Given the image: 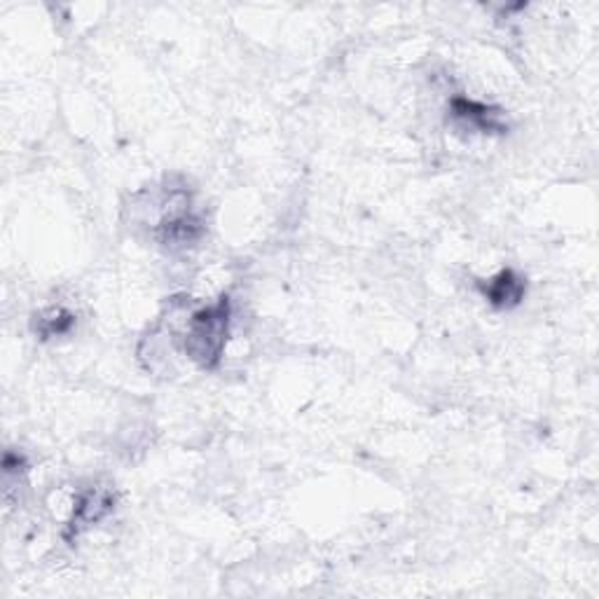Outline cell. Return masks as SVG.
<instances>
[{
    "label": "cell",
    "instance_id": "obj_5",
    "mask_svg": "<svg viewBox=\"0 0 599 599\" xmlns=\"http://www.w3.org/2000/svg\"><path fill=\"white\" fill-rule=\"evenodd\" d=\"M112 504H116V499H112V494L106 492V490L85 492L83 496H80L75 501V511H73V517H71V523H69L67 537L73 539L85 527L104 520V517L112 511Z\"/></svg>",
    "mask_w": 599,
    "mask_h": 599
},
{
    "label": "cell",
    "instance_id": "obj_6",
    "mask_svg": "<svg viewBox=\"0 0 599 599\" xmlns=\"http://www.w3.org/2000/svg\"><path fill=\"white\" fill-rule=\"evenodd\" d=\"M73 323H75V316L71 312L63 310V307H52V310L36 316L34 328L43 339H50L57 335H67L73 328Z\"/></svg>",
    "mask_w": 599,
    "mask_h": 599
},
{
    "label": "cell",
    "instance_id": "obj_4",
    "mask_svg": "<svg viewBox=\"0 0 599 599\" xmlns=\"http://www.w3.org/2000/svg\"><path fill=\"white\" fill-rule=\"evenodd\" d=\"M478 290L494 310H513V307L523 302L527 293V284L515 269H501L496 277L488 281H478Z\"/></svg>",
    "mask_w": 599,
    "mask_h": 599
},
{
    "label": "cell",
    "instance_id": "obj_1",
    "mask_svg": "<svg viewBox=\"0 0 599 599\" xmlns=\"http://www.w3.org/2000/svg\"><path fill=\"white\" fill-rule=\"evenodd\" d=\"M230 321L232 304L228 296H223L218 302L194 312L188 319L183 337V349L188 359L197 363L202 370H216L223 361L225 347H228Z\"/></svg>",
    "mask_w": 599,
    "mask_h": 599
},
{
    "label": "cell",
    "instance_id": "obj_3",
    "mask_svg": "<svg viewBox=\"0 0 599 599\" xmlns=\"http://www.w3.org/2000/svg\"><path fill=\"white\" fill-rule=\"evenodd\" d=\"M450 118L459 129H464V132H478V134L508 132L504 112L494 106L466 99V96H455V99L450 101Z\"/></svg>",
    "mask_w": 599,
    "mask_h": 599
},
{
    "label": "cell",
    "instance_id": "obj_2",
    "mask_svg": "<svg viewBox=\"0 0 599 599\" xmlns=\"http://www.w3.org/2000/svg\"><path fill=\"white\" fill-rule=\"evenodd\" d=\"M155 235L159 244L167 249H185L192 247L194 241H200V237L204 235V223L192 212L188 192H173V200L169 202L165 216L157 223Z\"/></svg>",
    "mask_w": 599,
    "mask_h": 599
}]
</instances>
